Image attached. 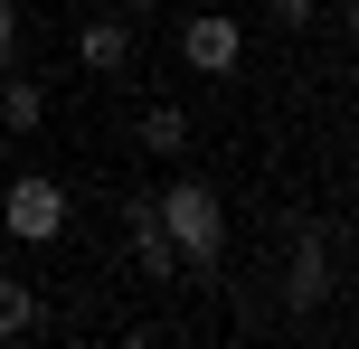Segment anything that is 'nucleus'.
Instances as JSON below:
<instances>
[{
  "instance_id": "7ed1b4c3",
  "label": "nucleus",
  "mask_w": 359,
  "mask_h": 349,
  "mask_svg": "<svg viewBox=\"0 0 359 349\" xmlns=\"http://www.w3.org/2000/svg\"><path fill=\"white\" fill-rule=\"evenodd\" d=\"M180 66H198V76H217V85H227V76L246 66V29H236V19H217V10H198L189 29H180Z\"/></svg>"
},
{
  "instance_id": "9d476101",
  "label": "nucleus",
  "mask_w": 359,
  "mask_h": 349,
  "mask_svg": "<svg viewBox=\"0 0 359 349\" xmlns=\"http://www.w3.org/2000/svg\"><path fill=\"white\" fill-rule=\"evenodd\" d=\"M0 66H19V10L0 0Z\"/></svg>"
},
{
  "instance_id": "6e6552de",
  "label": "nucleus",
  "mask_w": 359,
  "mask_h": 349,
  "mask_svg": "<svg viewBox=\"0 0 359 349\" xmlns=\"http://www.w3.org/2000/svg\"><path fill=\"white\" fill-rule=\"evenodd\" d=\"M38 321H48V302H38V283H19V274H0V340H29Z\"/></svg>"
},
{
  "instance_id": "f03ea898",
  "label": "nucleus",
  "mask_w": 359,
  "mask_h": 349,
  "mask_svg": "<svg viewBox=\"0 0 359 349\" xmlns=\"http://www.w3.org/2000/svg\"><path fill=\"white\" fill-rule=\"evenodd\" d=\"M0 227H10L19 245H57V236H67V189H57L48 170L0 180Z\"/></svg>"
},
{
  "instance_id": "0eeeda50",
  "label": "nucleus",
  "mask_w": 359,
  "mask_h": 349,
  "mask_svg": "<svg viewBox=\"0 0 359 349\" xmlns=\"http://www.w3.org/2000/svg\"><path fill=\"white\" fill-rule=\"evenodd\" d=\"M38 123H48V94H38L19 66H0V132H38Z\"/></svg>"
},
{
  "instance_id": "20e7f679",
  "label": "nucleus",
  "mask_w": 359,
  "mask_h": 349,
  "mask_svg": "<svg viewBox=\"0 0 359 349\" xmlns=\"http://www.w3.org/2000/svg\"><path fill=\"white\" fill-rule=\"evenodd\" d=\"M284 302H293V321L331 302V236H312V227H303V245H293V264H284Z\"/></svg>"
},
{
  "instance_id": "423d86ee",
  "label": "nucleus",
  "mask_w": 359,
  "mask_h": 349,
  "mask_svg": "<svg viewBox=\"0 0 359 349\" xmlns=\"http://www.w3.org/2000/svg\"><path fill=\"white\" fill-rule=\"evenodd\" d=\"M133 142H142L151 161H180V151H189V113H180V104H142V123H133Z\"/></svg>"
},
{
  "instance_id": "39448f33",
  "label": "nucleus",
  "mask_w": 359,
  "mask_h": 349,
  "mask_svg": "<svg viewBox=\"0 0 359 349\" xmlns=\"http://www.w3.org/2000/svg\"><path fill=\"white\" fill-rule=\"evenodd\" d=\"M76 66H86V76H123L133 66V19L123 10L86 19V29H76Z\"/></svg>"
},
{
  "instance_id": "1a4fd4ad",
  "label": "nucleus",
  "mask_w": 359,
  "mask_h": 349,
  "mask_svg": "<svg viewBox=\"0 0 359 349\" xmlns=\"http://www.w3.org/2000/svg\"><path fill=\"white\" fill-rule=\"evenodd\" d=\"M255 10H265L274 29H312V0H255Z\"/></svg>"
},
{
  "instance_id": "f257e3e1",
  "label": "nucleus",
  "mask_w": 359,
  "mask_h": 349,
  "mask_svg": "<svg viewBox=\"0 0 359 349\" xmlns=\"http://www.w3.org/2000/svg\"><path fill=\"white\" fill-rule=\"evenodd\" d=\"M151 218H161V236L180 245V264H217V255H227V208H217L208 180H170V189H151Z\"/></svg>"
}]
</instances>
